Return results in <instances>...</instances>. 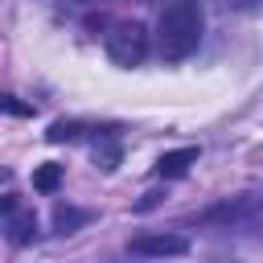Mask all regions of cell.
<instances>
[{
  "instance_id": "cell-1",
  "label": "cell",
  "mask_w": 263,
  "mask_h": 263,
  "mask_svg": "<svg viewBox=\"0 0 263 263\" xmlns=\"http://www.w3.org/2000/svg\"><path fill=\"white\" fill-rule=\"evenodd\" d=\"M205 33V12L201 0H168L156 25V49L164 62H185Z\"/></svg>"
},
{
  "instance_id": "cell-2",
  "label": "cell",
  "mask_w": 263,
  "mask_h": 263,
  "mask_svg": "<svg viewBox=\"0 0 263 263\" xmlns=\"http://www.w3.org/2000/svg\"><path fill=\"white\" fill-rule=\"evenodd\" d=\"M103 45H107V58L115 66L132 70L148 58V29H144V21H115L111 33L103 37Z\"/></svg>"
},
{
  "instance_id": "cell-3",
  "label": "cell",
  "mask_w": 263,
  "mask_h": 263,
  "mask_svg": "<svg viewBox=\"0 0 263 263\" xmlns=\"http://www.w3.org/2000/svg\"><path fill=\"white\" fill-rule=\"evenodd\" d=\"M132 255H144V259H177L189 251V238L185 234H168V230H156V234H136L127 242Z\"/></svg>"
},
{
  "instance_id": "cell-4",
  "label": "cell",
  "mask_w": 263,
  "mask_h": 263,
  "mask_svg": "<svg viewBox=\"0 0 263 263\" xmlns=\"http://www.w3.org/2000/svg\"><path fill=\"white\" fill-rule=\"evenodd\" d=\"M193 164H197V148H173V152H164V156L156 160V177L177 181V177H185Z\"/></svg>"
},
{
  "instance_id": "cell-5",
  "label": "cell",
  "mask_w": 263,
  "mask_h": 263,
  "mask_svg": "<svg viewBox=\"0 0 263 263\" xmlns=\"http://www.w3.org/2000/svg\"><path fill=\"white\" fill-rule=\"evenodd\" d=\"M90 218H95V214L82 210V205H70V201H58V205H53V230H58V234H74V230H82Z\"/></svg>"
},
{
  "instance_id": "cell-6",
  "label": "cell",
  "mask_w": 263,
  "mask_h": 263,
  "mask_svg": "<svg viewBox=\"0 0 263 263\" xmlns=\"http://www.w3.org/2000/svg\"><path fill=\"white\" fill-rule=\"evenodd\" d=\"M4 234H8V242H12V247H25V242H33V238H37V214H29V210H16V214L8 218V226H4Z\"/></svg>"
},
{
  "instance_id": "cell-7",
  "label": "cell",
  "mask_w": 263,
  "mask_h": 263,
  "mask_svg": "<svg viewBox=\"0 0 263 263\" xmlns=\"http://www.w3.org/2000/svg\"><path fill=\"white\" fill-rule=\"evenodd\" d=\"M62 177H66V168H62V164H53V160H45V164H37V168H33V189H37V193H58Z\"/></svg>"
},
{
  "instance_id": "cell-8",
  "label": "cell",
  "mask_w": 263,
  "mask_h": 263,
  "mask_svg": "<svg viewBox=\"0 0 263 263\" xmlns=\"http://www.w3.org/2000/svg\"><path fill=\"white\" fill-rule=\"evenodd\" d=\"M247 210H251V201L247 197H234V201H222V205L205 210L201 222H238V218H247Z\"/></svg>"
},
{
  "instance_id": "cell-9",
  "label": "cell",
  "mask_w": 263,
  "mask_h": 263,
  "mask_svg": "<svg viewBox=\"0 0 263 263\" xmlns=\"http://www.w3.org/2000/svg\"><path fill=\"white\" fill-rule=\"evenodd\" d=\"M95 164H99L103 173H115V168H119V144H115L111 136H99V144H95Z\"/></svg>"
},
{
  "instance_id": "cell-10",
  "label": "cell",
  "mask_w": 263,
  "mask_h": 263,
  "mask_svg": "<svg viewBox=\"0 0 263 263\" xmlns=\"http://www.w3.org/2000/svg\"><path fill=\"white\" fill-rule=\"evenodd\" d=\"M82 132H86L82 123H74V119H58V123H49L45 140H49V144H66V140H78Z\"/></svg>"
},
{
  "instance_id": "cell-11",
  "label": "cell",
  "mask_w": 263,
  "mask_h": 263,
  "mask_svg": "<svg viewBox=\"0 0 263 263\" xmlns=\"http://www.w3.org/2000/svg\"><path fill=\"white\" fill-rule=\"evenodd\" d=\"M0 111H4V115H16V119H29V115H33V103H21V99H12V95H0Z\"/></svg>"
},
{
  "instance_id": "cell-12",
  "label": "cell",
  "mask_w": 263,
  "mask_h": 263,
  "mask_svg": "<svg viewBox=\"0 0 263 263\" xmlns=\"http://www.w3.org/2000/svg\"><path fill=\"white\" fill-rule=\"evenodd\" d=\"M210 263H238V259H230V255H218V259H210Z\"/></svg>"
},
{
  "instance_id": "cell-13",
  "label": "cell",
  "mask_w": 263,
  "mask_h": 263,
  "mask_svg": "<svg viewBox=\"0 0 263 263\" xmlns=\"http://www.w3.org/2000/svg\"><path fill=\"white\" fill-rule=\"evenodd\" d=\"M4 177H8V173H0V181H4Z\"/></svg>"
}]
</instances>
